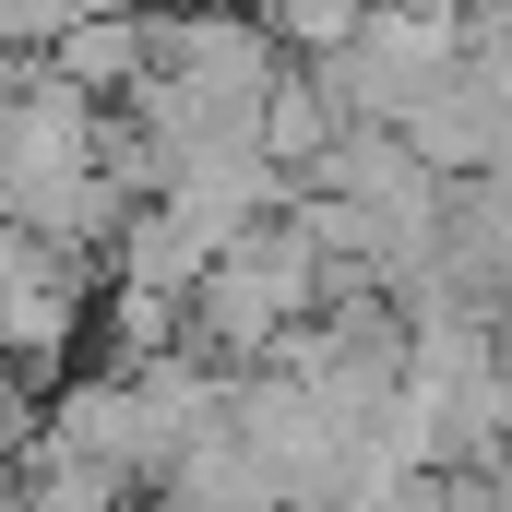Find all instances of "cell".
<instances>
[{
    "mask_svg": "<svg viewBox=\"0 0 512 512\" xmlns=\"http://www.w3.org/2000/svg\"><path fill=\"white\" fill-rule=\"evenodd\" d=\"M24 72H36V60H12V48H0V120H12V96H24Z\"/></svg>",
    "mask_w": 512,
    "mask_h": 512,
    "instance_id": "obj_7",
    "label": "cell"
},
{
    "mask_svg": "<svg viewBox=\"0 0 512 512\" xmlns=\"http://www.w3.org/2000/svg\"><path fill=\"white\" fill-rule=\"evenodd\" d=\"M393 131H405V155H417L429 179H489V167H512V96L489 72H465V60H453Z\"/></svg>",
    "mask_w": 512,
    "mask_h": 512,
    "instance_id": "obj_2",
    "label": "cell"
},
{
    "mask_svg": "<svg viewBox=\"0 0 512 512\" xmlns=\"http://www.w3.org/2000/svg\"><path fill=\"white\" fill-rule=\"evenodd\" d=\"M60 12H72V24H84V12H143V0H60Z\"/></svg>",
    "mask_w": 512,
    "mask_h": 512,
    "instance_id": "obj_8",
    "label": "cell"
},
{
    "mask_svg": "<svg viewBox=\"0 0 512 512\" xmlns=\"http://www.w3.org/2000/svg\"><path fill=\"white\" fill-rule=\"evenodd\" d=\"M393 12H405V0H393Z\"/></svg>",
    "mask_w": 512,
    "mask_h": 512,
    "instance_id": "obj_10",
    "label": "cell"
},
{
    "mask_svg": "<svg viewBox=\"0 0 512 512\" xmlns=\"http://www.w3.org/2000/svg\"><path fill=\"white\" fill-rule=\"evenodd\" d=\"M334 298H358V274H334L286 215H262L251 239H227V251L203 262V286H191V346H203L215 370H262V358H274L298 322H322Z\"/></svg>",
    "mask_w": 512,
    "mask_h": 512,
    "instance_id": "obj_1",
    "label": "cell"
},
{
    "mask_svg": "<svg viewBox=\"0 0 512 512\" xmlns=\"http://www.w3.org/2000/svg\"><path fill=\"white\" fill-rule=\"evenodd\" d=\"M48 72H60L72 96L120 108L131 84L155 72V12H84V24H60V36H48Z\"/></svg>",
    "mask_w": 512,
    "mask_h": 512,
    "instance_id": "obj_4",
    "label": "cell"
},
{
    "mask_svg": "<svg viewBox=\"0 0 512 512\" xmlns=\"http://www.w3.org/2000/svg\"><path fill=\"white\" fill-rule=\"evenodd\" d=\"M274 24V48L310 72V60H334V48H358V24H370V0H274L262 12Z\"/></svg>",
    "mask_w": 512,
    "mask_h": 512,
    "instance_id": "obj_6",
    "label": "cell"
},
{
    "mask_svg": "<svg viewBox=\"0 0 512 512\" xmlns=\"http://www.w3.org/2000/svg\"><path fill=\"white\" fill-rule=\"evenodd\" d=\"M417 286L477 298V310H501V298H512V167L453 179V203H441V262H429ZM417 286H405V298H417Z\"/></svg>",
    "mask_w": 512,
    "mask_h": 512,
    "instance_id": "obj_3",
    "label": "cell"
},
{
    "mask_svg": "<svg viewBox=\"0 0 512 512\" xmlns=\"http://www.w3.org/2000/svg\"><path fill=\"white\" fill-rule=\"evenodd\" d=\"M227 12H274V0H227Z\"/></svg>",
    "mask_w": 512,
    "mask_h": 512,
    "instance_id": "obj_9",
    "label": "cell"
},
{
    "mask_svg": "<svg viewBox=\"0 0 512 512\" xmlns=\"http://www.w3.org/2000/svg\"><path fill=\"white\" fill-rule=\"evenodd\" d=\"M334 131H346V120H334V96H322V84H310L298 60H286V72L262 84V108H251V143H262V155H274V167H286V179H310Z\"/></svg>",
    "mask_w": 512,
    "mask_h": 512,
    "instance_id": "obj_5",
    "label": "cell"
}]
</instances>
